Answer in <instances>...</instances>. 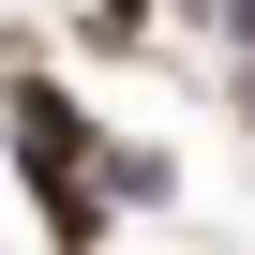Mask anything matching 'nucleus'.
<instances>
[{"instance_id": "nucleus-1", "label": "nucleus", "mask_w": 255, "mask_h": 255, "mask_svg": "<svg viewBox=\"0 0 255 255\" xmlns=\"http://www.w3.org/2000/svg\"><path fill=\"white\" fill-rule=\"evenodd\" d=\"M225 45H255V0H225Z\"/></svg>"}]
</instances>
